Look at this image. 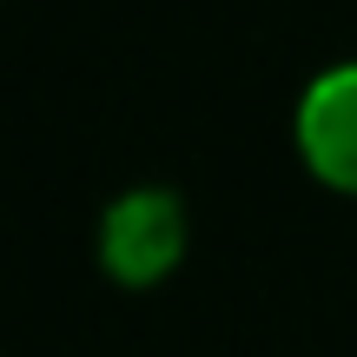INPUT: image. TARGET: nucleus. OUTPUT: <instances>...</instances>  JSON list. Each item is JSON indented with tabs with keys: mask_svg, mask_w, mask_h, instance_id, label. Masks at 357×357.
<instances>
[{
	"mask_svg": "<svg viewBox=\"0 0 357 357\" xmlns=\"http://www.w3.org/2000/svg\"><path fill=\"white\" fill-rule=\"evenodd\" d=\"M298 146L318 178H331L337 192H357V66H337L305 93Z\"/></svg>",
	"mask_w": 357,
	"mask_h": 357,
	"instance_id": "f03ea898",
	"label": "nucleus"
},
{
	"mask_svg": "<svg viewBox=\"0 0 357 357\" xmlns=\"http://www.w3.org/2000/svg\"><path fill=\"white\" fill-rule=\"evenodd\" d=\"M106 265H113V278L126 284H153L166 278L178 265V252H185V212H178L172 192H132V199H119L113 212H106Z\"/></svg>",
	"mask_w": 357,
	"mask_h": 357,
	"instance_id": "f257e3e1",
	"label": "nucleus"
}]
</instances>
